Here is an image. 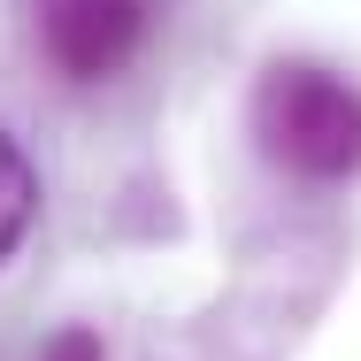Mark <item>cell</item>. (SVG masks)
<instances>
[{"label": "cell", "mask_w": 361, "mask_h": 361, "mask_svg": "<svg viewBox=\"0 0 361 361\" xmlns=\"http://www.w3.org/2000/svg\"><path fill=\"white\" fill-rule=\"evenodd\" d=\"M39 216V169H31V154L0 131V262L23 246V231Z\"/></svg>", "instance_id": "3"}, {"label": "cell", "mask_w": 361, "mask_h": 361, "mask_svg": "<svg viewBox=\"0 0 361 361\" xmlns=\"http://www.w3.org/2000/svg\"><path fill=\"white\" fill-rule=\"evenodd\" d=\"M254 139L277 169L338 185L361 169V92L323 62H277L254 85Z\"/></svg>", "instance_id": "1"}, {"label": "cell", "mask_w": 361, "mask_h": 361, "mask_svg": "<svg viewBox=\"0 0 361 361\" xmlns=\"http://www.w3.org/2000/svg\"><path fill=\"white\" fill-rule=\"evenodd\" d=\"M39 361H108V346H100V338L85 331V323H62V331H54V338L39 346Z\"/></svg>", "instance_id": "4"}, {"label": "cell", "mask_w": 361, "mask_h": 361, "mask_svg": "<svg viewBox=\"0 0 361 361\" xmlns=\"http://www.w3.org/2000/svg\"><path fill=\"white\" fill-rule=\"evenodd\" d=\"M154 0H39V47L70 85L116 77L146 47Z\"/></svg>", "instance_id": "2"}]
</instances>
